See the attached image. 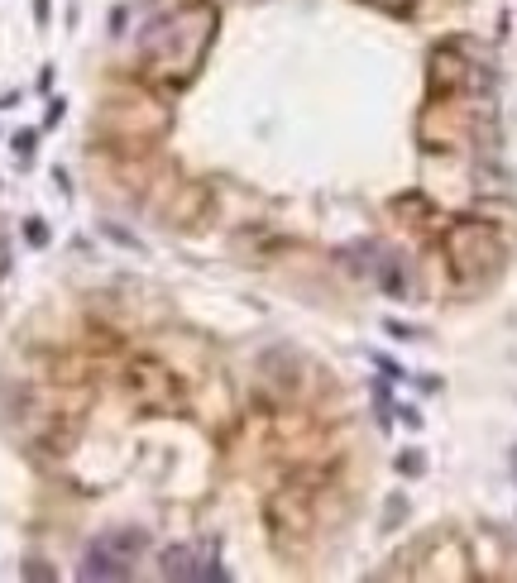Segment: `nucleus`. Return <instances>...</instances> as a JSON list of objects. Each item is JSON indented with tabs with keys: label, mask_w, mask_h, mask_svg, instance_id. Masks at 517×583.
Here are the masks:
<instances>
[{
	"label": "nucleus",
	"mask_w": 517,
	"mask_h": 583,
	"mask_svg": "<svg viewBox=\"0 0 517 583\" xmlns=\"http://www.w3.org/2000/svg\"><path fill=\"white\" fill-rule=\"evenodd\" d=\"M211 25H216V20H211V10L177 15V20L159 25L149 39H144V57L154 62V72H159V77H187L192 67L201 62V53L211 48V34H216Z\"/></svg>",
	"instance_id": "obj_1"
},
{
	"label": "nucleus",
	"mask_w": 517,
	"mask_h": 583,
	"mask_svg": "<svg viewBox=\"0 0 517 583\" xmlns=\"http://www.w3.org/2000/svg\"><path fill=\"white\" fill-rule=\"evenodd\" d=\"M445 259H450V273H455L460 287H479L503 263V239H498V230L489 220L469 215V220H455L445 230Z\"/></svg>",
	"instance_id": "obj_2"
},
{
	"label": "nucleus",
	"mask_w": 517,
	"mask_h": 583,
	"mask_svg": "<svg viewBox=\"0 0 517 583\" xmlns=\"http://www.w3.org/2000/svg\"><path fill=\"white\" fill-rule=\"evenodd\" d=\"M130 397H135L144 411L168 416V411L177 406V378H173L163 364H154V359H135V364H130Z\"/></svg>",
	"instance_id": "obj_3"
},
{
	"label": "nucleus",
	"mask_w": 517,
	"mask_h": 583,
	"mask_svg": "<svg viewBox=\"0 0 517 583\" xmlns=\"http://www.w3.org/2000/svg\"><path fill=\"white\" fill-rule=\"evenodd\" d=\"M464 81H469V67H464V62L450 53V48H441V53L431 57V72H427V96H431V101L460 96Z\"/></svg>",
	"instance_id": "obj_4"
},
{
	"label": "nucleus",
	"mask_w": 517,
	"mask_h": 583,
	"mask_svg": "<svg viewBox=\"0 0 517 583\" xmlns=\"http://www.w3.org/2000/svg\"><path fill=\"white\" fill-rule=\"evenodd\" d=\"M130 574V555H120V550H110L106 540H96L82 559V579H125Z\"/></svg>",
	"instance_id": "obj_5"
},
{
	"label": "nucleus",
	"mask_w": 517,
	"mask_h": 583,
	"mask_svg": "<svg viewBox=\"0 0 517 583\" xmlns=\"http://www.w3.org/2000/svg\"><path fill=\"white\" fill-rule=\"evenodd\" d=\"M163 574H168V579H196V569H192V550H168V555H163Z\"/></svg>",
	"instance_id": "obj_6"
},
{
	"label": "nucleus",
	"mask_w": 517,
	"mask_h": 583,
	"mask_svg": "<svg viewBox=\"0 0 517 583\" xmlns=\"http://www.w3.org/2000/svg\"><path fill=\"white\" fill-rule=\"evenodd\" d=\"M25 239L34 244V249H43V244H48V230H43L39 220H29V225H25Z\"/></svg>",
	"instance_id": "obj_7"
},
{
	"label": "nucleus",
	"mask_w": 517,
	"mask_h": 583,
	"mask_svg": "<svg viewBox=\"0 0 517 583\" xmlns=\"http://www.w3.org/2000/svg\"><path fill=\"white\" fill-rule=\"evenodd\" d=\"M29 153H34V134H15V158H29Z\"/></svg>",
	"instance_id": "obj_8"
},
{
	"label": "nucleus",
	"mask_w": 517,
	"mask_h": 583,
	"mask_svg": "<svg viewBox=\"0 0 517 583\" xmlns=\"http://www.w3.org/2000/svg\"><path fill=\"white\" fill-rule=\"evenodd\" d=\"M5 273H10V244L0 239V277H5Z\"/></svg>",
	"instance_id": "obj_9"
},
{
	"label": "nucleus",
	"mask_w": 517,
	"mask_h": 583,
	"mask_svg": "<svg viewBox=\"0 0 517 583\" xmlns=\"http://www.w3.org/2000/svg\"><path fill=\"white\" fill-rule=\"evenodd\" d=\"M34 20H39V25L48 20V0H34Z\"/></svg>",
	"instance_id": "obj_10"
}]
</instances>
